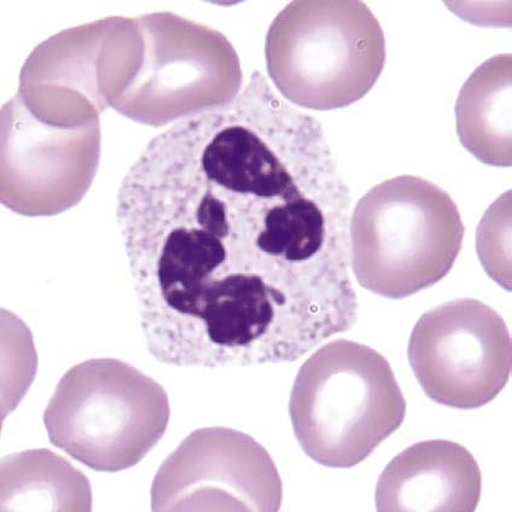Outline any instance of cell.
<instances>
[{
    "label": "cell",
    "mask_w": 512,
    "mask_h": 512,
    "mask_svg": "<svg viewBox=\"0 0 512 512\" xmlns=\"http://www.w3.org/2000/svg\"><path fill=\"white\" fill-rule=\"evenodd\" d=\"M349 192L322 127L263 75L157 135L118 221L148 351L183 368L293 363L358 320Z\"/></svg>",
    "instance_id": "cell-1"
},
{
    "label": "cell",
    "mask_w": 512,
    "mask_h": 512,
    "mask_svg": "<svg viewBox=\"0 0 512 512\" xmlns=\"http://www.w3.org/2000/svg\"><path fill=\"white\" fill-rule=\"evenodd\" d=\"M96 72L104 108L153 127L226 106L243 81L224 34L171 13L108 17Z\"/></svg>",
    "instance_id": "cell-2"
},
{
    "label": "cell",
    "mask_w": 512,
    "mask_h": 512,
    "mask_svg": "<svg viewBox=\"0 0 512 512\" xmlns=\"http://www.w3.org/2000/svg\"><path fill=\"white\" fill-rule=\"evenodd\" d=\"M406 409L388 360L346 339L320 347L301 365L289 399L302 450L333 469L364 462L401 427Z\"/></svg>",
    "instance_id": "cell-3"
},
{
    "label": "cell",
    "mask_w": 512,
    "mask_h": 512,
    "mask_svg": "<svg viewBox=\"0 0 512 512\" xmlns=\"http://www.w3.org/2000/svg\"><path fill=\"white\" fill-rule=\"evenodd\" d=\"M354 276L383 298L405 299L448 275L462 249L464 225L446 191L400 176L372 188L349 223Z\"/></svg>",
    "instance_id": "cell-4"
},
{
    "label": "cell",
    "mask_w": 512,
    "mask_h": 512,
    "mask_svg": "<svg viewBox=\"0 0 512 512\" xmlns=\"http://www.w3.org/2000/svg\"><path fill=\"white\" fill-rule=\"evenodd\" d=\"M266 62L279 92L296 106L328 112L362 100L386 63V40L356 0H298L267 33Z\"/></svg>",
    "instance_id": "cell-5"
},
{
    "label": "cell",
    "mask_w": 512,
    "mask_h": 512,
    "mask_svg": "<svg viewBox=\"0 0 512 512\" xmlns=\"http://www.w3.org/2000/svg\"><path fill=\"white\" fill-rule=\"evenodd\" d=\"M52 445L101 473L135 467L164 438L168 395L154 378L119 359L73 366L44 412Z\"/></svg>",
    "instance_id": "cell-6"
},
{
    "label": "cell",
    "mask_w": 512,
    "mask_h": 512,
    "mask_svg": "<svg viewBox=\"0 0 512 512\" xmlns=\"http://www.w3.org/2000/svg\"><path fill=\"white\" fill-rule=\"evenodd\" d=\"M407 354L427 397L453 409L490 404L511 376L508 325L477 299L447 301L424 313L412 330Z\"/></svg>",
    "instance_id": "cell-7"
},
{
    "label": "cell",
    "mask_w": 512,
    "mask_h": 512,
    "mask_svg": "<svg viewBox=\"0 0 512 512\" xmlns=\"http://www.w3.org/2000/svg\"><path fill=\"white\" fill-rule=\"evenodd\" d=\"M153 511H279L283 484L270 453L240 430L186 436L151 485Z\"/></svg>",
    "instance_id": "cell-8"
},
{
    "label": "cell",
    "mask_w": 512,
    "mask_h": 512,
    "mask_svg": "<svg viewBox=\"0 0 512 512\" xmlns=\"http://www.w3.org/2000/svg\"><path fill=\"white\" fill-rule=\"evenodd\" d=\"M100 120L62 124L14 97L2 113V201L39 217L66 211L89 190L100 160Z\"/></svg>",
    "instance_id": "cell-9"
},
{
    "label": "cell",
    "mask_w": 512,
    "mask_h": 512,
    "mask_svg": "<svg viewBox=\"0 0 512 512\" xmlns=\"http://www.w3.org/2000/svg\"><path fill=\"white\" fill-rule=\"evenodd\" d=\"M482 477L473 455L457 442L428 440L407 447L378 479L380 512H473Z\"/></svg>",
    "instance_id": "cell-10"
},
{
    "label": "cell",
    "mask_w": 512,
    "mask_h": 512,
    "mask_svg": "<svg viewBox=\"0 0 512 512\" xmlns=\"http://www.w3.org/2000/svg\"><path fill=\"white\" fill-rule=\"evenodd\" d=\"M510 54L482 63L459 92L458 137L477 160L494 167L511 166L512 61Z\"/></svg>",
    "instance_id": "cell-11"
},
{
    "label": "cell",
    "mask_w": 512,
    "mask_h": 512,
    "mask_svg": "<svg viewBox=\"0 0 512 512\" xmlns=\"http://www.w3.org/2000/svg\"><path fill=\"white\" fill-rule=\"evenodd\" d=\"M0 511H91L90 481L56 453H13L0 464Z\"/></svg>",
    "instance_id": "cell-12"
},
{
    "label": "cell",
    "mask_w": 512,
    "mask_h": 512,
    "mask_svg": "<svg viewBox=\"0 0 512 512\" xmlns=\"http://www.w3.org/2000/svg\"><path fill=\"white\" fill-rule=\"evenodd\" d=\"M476 243L487 273L511 290V191L505 192L488 209L477 229Z\"/></svg>",
    "instance_id": "cell-13"
}]
</instances>
